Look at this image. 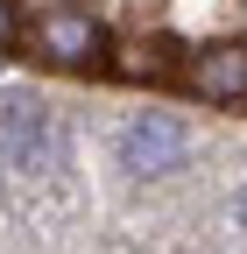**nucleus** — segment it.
Wrapping results in <instances>:
<instances>
[{
  "label": "nucleus",
  "mask_w": 247,
  "mask_h": 254,
  "mask_svg": "<svg viewBox=\"0 0 247 254\" xmlns=\"http://www.w3.org/2000/svg\"><path fill=\"white\" fill-rule=\"evenodd\" d=\"M21 36V0H0V50H14Z\"/></svg>",
  "instance_id": "obj_5"
},
{
  "label": "nucleus",
  "mask_w": 247,
  "mask_h": 254,
  "mask_svg": "<svg viewBox=\"0 0 247 254\" xmlns=\"http://www.w3.org/2000/svg\"><path fill=\"white\" fill-rule=\"evenodd\" d=\"M120 170L127 177H177L184 163H191V127H177L170 113H134L127 127H120Z\"/></svg>",
  "instance_id": "obj_2"
},
{
  "label": "nucleus",
  "mask_w": 247,
  "mask_h": 254,
  "mask_svg": "<svg viewBox=\"0 0 247 254\" xmlns=\"http://www.w3.org/2000/svg\"><path fill=\"white\" fill-rule=\"evenodd\" d=\"M14 43L36 50L43 64H57V71H92L106 57V21L92 7H43L36 21H21Z\"/></svg>",
  "instance_id": "obj_1"
},
{
  "label": "nucleus",
  "mask_w": 247,
  "mask_h": 254,
  "mask_svg": "<svg viewBox=\"0 0 247 254\" xmlns=\"http://www.w3.org/2000/svg\"><path fill=\"white\" fill-rule=\"evenodd\" d=\"M184 85L212 106H247V43H205L184 57Z\"/></svg>",
  "instance_id": "obj_4"
},
{
  "label": "nucleus",
  "mask_w": 247,
  "mask_h": 254,
  "mask_svg": "<svg viewBox=\"0 0 247 254\" xmlns=\"http://www.w3.org/2000/svg\"><path fill=\"white\" fill-rule=\"evenodd\" d=\"M43 7H78V0H43Z\"/></svg>",
  "instance_id": "obj_7"
},
{
  "label": "nucleus",
  "mask_w": 247,
  "mask_h": 254,
  "mask_svg": "<svg viewBox=\"0 0 247 254\" xmlns=\"http://www.w3.org/2000/svg\"><path fill=\"white\" fill-rule=\"evenodd\" d=\"M57 113L43 99H7L0 106V170H14V177H36L57 163Z\"/></svg>",
  "instance_id": "obj_3"
},
{
  "label": "nucleus",
  "mask_w": 247,
  "mask_h": 254,
  "mask_svg": "<svg viewBox=\"0 0 247 254\" xmlns=\"http://www.w3.org/2000/svg\"><path fill=\"white\" fill-rule=\"evenodd\" d=\"M233 226H240V233H247V184H240V190H233Z\"/></svg>",
  "instance_id": "obj_6"
}]
</instances>
